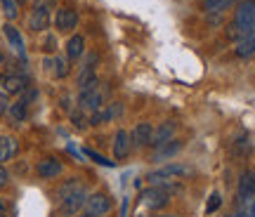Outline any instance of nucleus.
I'll return each instance as SVG.
<instances>
[{
    "label": "nucleus",
    "mask_w": 255,
    "mask_h": 217,
    "mask_svg": "<svg viewBox=\"0 0 255 217\" xmlns=\"http://www.w3.org/2000/svg\"><path fill=\"white\" fill-rule=\"evenodd\" d=\"M182 146H184L182 139L173 137V139H168V142H163V144L154 146L151 161H168V158H173L175 154H180V151H182Z\"/></svg>",
    "instance_id": "9b49d317"
},
{
    "label": "nucleus",
    "mask_w": 255,
    "mask_h": 217,
    "mask_svg": "<svg viewBox=\"0 0 255 217\" xmlns=\"http://www.w3.org/2000/svg\"><path fill=\"white\" fill-rule=\"evenodd\" d=\"M114 210V199L104 191H95V194H88V201H85V213L92 217H107Z\"/></svg>",
    "instance_id": "39448f33"
},
{
    "label": "nucleus",
    "mask_w": 255,
    "mask_h": 217,
    "mask_svg": "<svg viewBox=\"0 0 255 217\" xmlns=\"http://www.w3.org/2000/svg\"><path fill=\"white\" fill-rule=\"evenodd\" d=\"M2 33H5V38H7V43H9L12 47H14V52H17L19 57H26L24 38H21V33H19L17 28L12 26V24H5V26H2Z\"/></svg>",
    "instance_id": "a211bd4d"
},
{
    "label": "nucleus",
    "mask_w": 255,
    "mask_h": 217,
    "mask_svg": "<svg viewBox=\"0 0 255 217\" xmlns=\"http://www.w3.org/2000/svg\"><path fill=\"white\" fill-rule=\"evenodd\" d=\"M5 113H7V118L14 123V125L24 123V120H26V116H28V102L19 100V102H14V104H9Z\"/></svg>",
    "instance_id": "aec40b11"
},
{
    "label": "nucleus",
    "mask_w": 255,
    "mask_h": 217,
    "mask_svg": "<svg viewBox=\"0 0 255 217\" xmlns=\"http://www.w3.org/2000/svg\"><path fill=\"white\" fill-rule=\"evenodd\" d=\"M78 217H92V215H88V213H85V215H78Z\"/></svg>",
    "instance_id": "e433bc0d"
},
{
    "label": "nucleus",
    "mask_w": 255,
    "mask_h": 217,
    "mask_svg": "<svg viewBox=\"0 0 255 217\" xmlns=\"http://www.w3.org/2000/svg\"><path fill=\"white\" fill-rule=\"evenodd\" d=\"M2 2V12H5V17L7 19H14L19 14V2L17 0H0Z\"/></svg>",
    "instance_id": "393cba45"
},
{
    "label": "nucleus",
    "mask_w": 255,
    "mask_h": 217,
    "mask_svg": "<svg viewBox=\"0 0 255 217\" xmlns=\"http://www.w3.org/2000/svg\"><path fill=\"white\" fill-rule=\"evenodd\" d=\"M0 213H5V203L2 201H0Z\"/></svg>",
    "instance_id": "72a5a7b5"
},
{
    "label": "nucleus",
    "mask_w": 255,
    "mask_h": 217,
    "mask_svg": "<svg viewBox=\"0 0 255 217\" xmlns=\"http://www.w3.org/2000/svg\"><path fill=\"white\" fill-rule=\"evenodd\" d=\"M232 5H234V0H201V7L206 9L208 14H222Z\"/></svg>",
    "instance_id": "5701e85b"
},
{
    "label": "nucleus",
    "mask_w": 255,
    "mask_h": 217,
    "mask_svg": "<svg viewBox=\"0 0 255 217\" xmlns=\"http://www.w3.org/2000/svg\"><path fill=\"white\" fill-rule=\"evenodd\" d=\"M139 206L146 210H163L165 206H170V191L165 187H146L142 194H139Z\"/></svg>",
    "instance_id": "f03ea898"
},
{
    "label": "nucleus",
    "mask_w": 255,
    "mask_h": 217,
    "mask_svg": "<svg viewBox=\"0 0 255 217\" xmlns=\"http://www.w3.org/2000/svg\"><path fill=\"white\" fill-rule=\"evenodd\" d=\"M81 187H83V182L78 180V177H71V180L62 182V187L57 189V201H59V199H64V196H66V194H71V191L81 189Z\"/></svg>",
    "instance_id": "b1692460"
},
{
    "label": "nucleus",
    "mask_w": 255,
    "mask_h": 217,
    "mask_svg": "<svg viewBox=\"0 0 255 217\" xmlns=\"http://www.w3.org/2000/svg\"><path fill=\"white\" fill-rule=\"evenodd\" d=\"M232 217H248V213H237V215H232Z\"/></svg>",
    "instance_id": "473e14b6"
},
{
    "label": "nucleus",
    "mask_w": 255,
    "mask_h": 217,
    "mask_svg": "<svg viewBox=\"0 0 255 217\" xmlns=\"http://www.w3.org/2000/svg\"><path fill=\"white\" fill-rule=\"evenodd\" d=\"M7 111V102H5V95H0V113Z\"/></svg>",
    "instance_id": "7c9ffc66"
},
{
    "label": "nucleus",
    "mask_w": 255,
    "mask_h": 217,
    "mask_svg": "<svg viewBox=\"0 0 255 217\" xmlns=\"http://www.w3.org/2000/svg\"><path fill=\"white\" fill-rule=\"evenodd\" d=\"M248 217H255V201L251 203V210H248Z\"/></svg>",
    "instance_id": "2f4dec72"
},
{
    "label": "nucleus",
    "mask_w": 255,
    "mask_h": 217,
    "mask_svg": "<svg viewBox=\"0 0 255 217\" xmlns=\"http://www.w3.org/2000/svg\"><path fill=\"white\" fill-rule=\"evenodd\" d=\"M132 151V142H130V132L126 127H119L116 135H114V156L116 161H126L128 156Z\"/></svg>",
    "instance_id": "9d476101"
},
{
    "label": "nucleus",
    "mask_w": 255,
    "mask_h": 217,
    "mask_svg": "<svg viewBox=\"0 0 255 217\" xmlns=\"http://www.w3.org/2000/svg\"><path fill=\"white\" fill-rule=\"evenodd\" d=\"M85 201H88V187L83 184L81 189L66 194L64 199H59V213L64 217H73L81 213V208H85Z\"/></svg>",
    "instance_id": "20e7f679"
},
{
    "label": "nucleus",
    "mask_w": 255,
    "mask_h": 217,
    "mask_svg": "<svg viewBox=\"0 0 255 217\" xmlns=\"http://www.w3.org/2000/svg\"><path fill=\"white\" fill-rule=\"evenodd\" d=\"M47 26H50V9L33 5V12H31V17H28V28L40 33V31H45Z\"/></svg>",
    "instance_id": "2eb2a0df"
},
{
    "label": "nucleus",
    "mask_w": 255,
    "mask_h": 217,
    "mask_svg": "<svg viewBox=\"0 0 255 217\" xmlns=\"http://www.w3.org/2000/svg\"><path fill=\"white\" fill-rule=\"evenodd\" d=\"M2 59H5V57H2V52H0V64H2Z\"/></svg>",
    "instance_id": "c9c22d12"
},
{
    "label": "nucleus",
    "mask_w": 255,
    "mask_h": 217,
    "mask_svg": "<svg viewBox=\"0 0 255 217\" xmlns=\"http://www.w3.org/2000/svg\"><path fill=\"white\" fill-rule=\"evenodd\" d=\"M71 120H73V125L78 127V130H85V127L90 125V123H88V113L81 111V108H78V111H71Z\"/></svg>",
    "instance_id": "a878e982"
},
{
    "label": "nucleus",
    "mask_w": 255,
    "mask_h": 217,
    "mask_svg": "<svg viewBox=\"0 0 255 217\" xmlns=\"http://www.w3.org/2000/svg\"><path fill=\"white\" fill-rule=\"evenodd\" d=\"M151 137H154V125L151 123H137L130 132V142L135 149H144V146H151Z\"/></svg>",
    "instance_id": "1a4fd4ad"
},
{
    "label": "nucleus",
    "mask_w": 255,
    "mask_h": 217,
    "mask_svg": "<svg viewBox=\"0 0 255 217\" xmlns=\"http://www.w3.org/2000/svg\"><path fill=\"white\" fill-rule=\"evenodd\" d=\"M45 69L55 78H64V76H69V59L66 57H50V59H45Z\"/></svg>",
    "instance_id": "6ab92c4d"
},
{
    "label": "nucleus",
    "mask_w": 255,
    "mask_h": 217,
    "mask_svg": "<svg viewBox=\"0 0 255 217\" xmlns=\"http://www.w3.org/2000/svg\"><path fill=\"white\" fill-rule=\"evenodd\" d=\"M62 170H64L62 161H57V158H52V156H50V158H43L36 168L38 177H43V180H55V177L62 175Z\"/></svg>",
    "instance_id": "4468645a"
},
{
    "label": "nucleus",
    "mask_w": 255,
    "mask_h": 217,
    "mask_svg": "<svg viewBox=\"0 0 255 217\" xmlns=\"http://www.w3.org/2000/svg\"><path fill=\"white\" fill-rule=\"evenodd\" d=\"M0 95H2V76H0Z\"/></svg>",
    "instance_id": "f704fd0d"
},
{
    "label": "nucleus",
    "mask_w": 255,
    "mask_h": 217,
    "mask_svg": "<svg viewBox=\"0 0 255 217\" xmlns=\"http://www.w3.org/2000/svg\"><path fill=\"white\" fill-rule=\"evenodd\" d=\"M234 54H237V57H241V59L253 57V54H255V31H251L244 40H239L237 47H234Z\"/></svg>",
    "instance_id": "4be33fe9"
},
{
    "label": "nucleus",
    "mask_w": 255,
    "mask_h": 217,
    "mask_svg": "<svg viewBox=\"0 0 255 217\" xmlns=\"http://www.w3.org/2000/svg\"><path fill=\"white\" fill-rule=\"evenodd\" d=\"M85 156H88V158H92V161H95V163H100V165H107V168H114V161H107L104 156L95 154V151H90V149H85Z\"/></svg>",
    "instance_id": "cd10ccee"
},
{
    "label": "nucleus",
    "mask_w": 255,
    "mask_h": 217,
    "mask_svg": "<svg viewBox=\"0 0 255 217\" xmlns=\"http://www.w3.org/2000/svg\"><path fill=\"white\" fill-rule=\"evenodd\" d=\"M175 132H177V123H175V120H165V123H161L158 127H154L151 146H158V144H163V142H168V139H173Z\"/></svg>",
    "instance_id": "dca6fc26"
},
{
    "label": "nucleus",
    "mask_w": 255,
    "mask_h": 217,
    "mask_svg": "<svg viewBox=\"0 0 255 217\" xmlns=\"http://www.w3.org/2000/svg\"><path fill=\"white\" fill-rule=\"evenodd\" d=\"M0 217H5V213H0Z\"/></svg>",
    "instance_id": "58836bf2"
},
{
    "label": "nucleus",
    "mask_w": 255,
    "mask_h": 217,
    "mask_svg": "<svg viewBox=\"0 0 255 217\" xmlns=\"http://www.w3.org/2000/svg\"><path fill=\"white\" fill-rule=\"evenodd\" d=\"M66 59L71 62V59H78V57H83V52H85V38L83 36H71L69 40H66Z\"/></svg>",
    "instance_id": "412c9836"
},
{
    "label": "nucleus",
    "mask_w": 255,
    "mask_h": 217,
    "mask_svg": "<svg viewBox=\"0 0 255 217\" xmlns=\"http://www.w3.org/2000/svg\"><path fill=\"white\" fill-rule=\"evenodd\" d=\"M78 26V12L73 7H59L55 12V28L59 33H71Z\"/></svg>",
    "instance_id": "6e6552de"
},
{
    "label": "nucleus",
    "mask_w": 255,
    "mask_h": 217,
    "mask_svg": "<svg viewBox=\"0 0 255 217\" xmlns=\"http://www.w3.org/2000/svg\"><path fill=\"white\" fill-rule=\"evenodd\" d=\"M26 88H28V81L21 73L2 76V95H5V97H9V95H21Z\"/></svg>",
    "instance_id": "ddd939ff"
},
{
    "label": "nucleus",
    "mask_w": 255,
    "mask_h": 217,
    "mask_svg": "<svg viewBox=\"0 0 255 217\" xmlns=\"http://www.w3.org/2000/svg\"><path fill=\"white\" fill-rule=\"evenodd\" d=\"M107 104V92L102 85L97 88H92V90H81L78 92V108L85 111V113H95V111H100L102 107Z\"/></svg>",
    "instance_id": "7ed1b4c3"
},
{
    "label": "nucleus",
    "mask_w": 255,
    "mask_h": 217,
    "mask_svg": "<svg viewBox=\"0 0 255 217\" xmlns=\"http://www.w3.org/2000/svg\"><path fill=\"white\" fill-rule=\"evenodd\" d=\"M220 206H222V196H220V191H213V194H210L208 206H206V213L213 215V213H218L220 210Z\"/></svg>",
    "instance_id": "bb28decb"
},
{
    "label": "nucleus",
    "mask_w": 255,
    "mask_h": 217,
    "mask_svg": "<svg viewBox=\"0 0 255 217\" xmlns=\"http://www.w3.org/2000/svg\"><path fill=\"white\" fill-rule=\"evenodd\" d=\"M123 116V104L121 102H111V104H104L100 111H95L90 116V125H104V123H111L116 118Z\"/></svg>",
    "instance_id": "0eeeda50"
},
{
    "label": "nucleus",
    "mask_w": 255,
    "mask_h": 217,
    "mask_svg": "<svg viewBox=\"0 0 255 217\" xmlns=\"http://www.w3.org/2000/svg\"><path fill=\"white\" fill-rule=\"evenodd\" d=\"M255 196V170H244L239 177L237 187V199L239 201H251Z\"/></svg>",
    "instance_id": "f8f14e48"
},
{
    "label": "nucleus",
    "mask_w": 255,
    "mask_h": 217,
    "mask_svg": "<svg viewBox=\"0 0 255 217\" xmlns=\"http://www.w3.org/2000/svg\"><path fill=\"white\" fill-rule=\"evenodd\" d=\"M17 151H19V142L14 137H9V135L0 137V165L12 161V158L17 156Z\"/></svg>",
    "instance_id": "f3484780"
},
{
    "label": "nucleus",
    "mask_w": 255,
    "mask_h": 217,
    "mask_svg": "<svg viewBox=\"0 0 255 217\" xmlns=\"http://www.w3.org/2000/svg\"><path fill=\"white\" fill-rule=\"evenodd\" d=\"M248 149H251L248 137H241V139H237V142H234V151H237V154H246Z\"/></svg>",
    "instance_id": "c85d7f7f"
},
{
    "label": "nucleus",
    "mask_w": 255,
    "mask_h": 217,
    "mask_svg": "<svg viewBox=\"0 0 255 217\" xmlns=\"http://www.w3.org/2000/svg\"><path fill=\"white\" fill-rule=\"evenodd\" d=\"M184 175H189L187 165H182V163H165L163 168L149 172L146 180L151 184H158V182H170V180H177V177H184Z\"/></svg>",
    "instance_id": "423d86ee"
},
{
    "label": "nucleus",
    "mask_w": 255,
    "mask_h": 217,
    "mask_svg": "<svg viewBox=\"0 0 255 217\" xmlns=\"http://www.w3.org/2000/svg\"><path fill=\"white\" fill-rule=\"evenodd\" d=\"M255 31V0H241L239 7L234 9V19L227 26V38L232 40H244V38Z\"/></svg>",
    "instance_id": "f257e3e1"
},
{
    "label": "nucleus",
    "mask_w": 255,
    "mask_h": 217,
    "mask_svg": "<svg viewBox=\"0 0 255 217\" xmlns=\"http://www.w3.org/2000/svg\"><path fill=\"white\" fill-rule=\"evenodd\" d=\"M7 182H9V172L0 165V189H2V187H7Z\"/></svg>",
    "instance_id": "c756f323"
},
{
    "label": "nucleus",
    "mask_w": 255,
    "mask_h": 217,
    "mask_svg": "<svg viewBox=\"0 0 255 217\" xmlns=\"http://www.w3.org/2000/svg\"><path fill=\"white\" fill-rule=\"evenodd\" d=\"M161 217H177V215H161Z\"/></svg>",
    "instance_id": "4c0bfd02"
}]
</instances>
